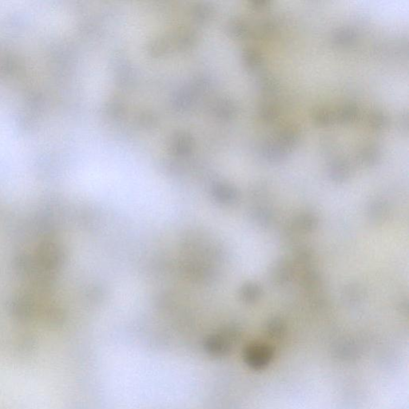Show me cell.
<instances>
[{"label": "cell", "mask_w": 409, "mask_h": 409, "mask_svg": "<svg viewBox=\"0 0 409 409\" xmlns=\"http://www.w3.org/2000/svg\"><path fill=\"white\" fill-rule=\"evenodd\" d=\"M274 356L272 348L264 344L250 345L245 351V361L253 370H261L270 365Z\"/></svg>", "instance_id": "obj_1"}, {"label": "cell", "mask_w": 409, "mask_h": 409, "mask_svg": "<svg viewBox=\"0 0 409 409\" xmlns=\"http://www.w3.org/2000/svg\"><path fill=\"white\" fill-rule=\"evenodd\" d=\"M286 150L279 142H266L264 144L261 151L264 157L270 161H279L286 156Z\"/></svg>", "instance_id": "obj_2"}, {"label": "cell", "mask_w": 409, "mask_h": 409, "mask_svg": "<svg viewBox=\"0 0 409 409\" xmlns=\"http://www.w3.org/2000/svg\"><path fill=\"white\" fill-rule=\"evenodd\" d=\"M356 35L350 28H342L335 32L333 35V42L339 46H350L356 41Z\"/></svg>", "instance_id": "obj_3"}, {"label": "cell", "mask_w": 409, "mask_h": 409, "mask_svg": "<svg viewBox=\"0 0 409 409\" xmlns=\"http://www.w3.org/2000/svg\"><path fill=\"white\" fill-rule=\"evenodd\" d=\"M299 132L295 129H286L281 131L279 135V143L281 146L287 148H291L292 146H296L298 142Z\"/></svg>", "instance_id": "obj_4"}, {"label": "cell", "mask_w": 409, "mask_h": 409, "mask_svg": "<svg viewBox=\"0 0 409 409\" xmlns=\"http://www.w3.org/2000/svg\"><path fill=\"white\" fill-rule=\"evenodd\" d=\"M358 113V107L356 105H345L336 114V119L341 122H352L356 119Z\"/></svg>", "instance_id": "obj_5"}, {"label": "cell", "mask_w": 409, "mask_h": 409, "mask_svg": "<svg viewBox=\"0 0 409 409\" xmlns=\"http://www.w3.org/2000/svg\"><path fill=\"white\" fill-rule=\"evenodd\" d=\"M312 119L315 123L321 126H328L336 120V114L328 111L326 109H319L313 113Z\"/></svg>", "instance_id": "obj_6"}, {"label": "cell", "mask_w": 409, "mask_h": 409, "mask_svg": "<svg viewBox=\"0 0 409 409\" xmlns=\"http://www.w3.org/2000/svg\"><path fill=\"white\" fill-rule=\"evenodd\" d=\"M244 60L246 64L250 68H257L263 62L262 56L255 49L249 48L244 52Z\"/></svg>", "instance_id": "obj_7"}, {"label": "cell", "mask_w": 409, "mask_h": 409, "mask_svg": "<svg viewBox=\"0 0 409 409\" xmlns=\"http://www.w3.org/2000/svg\"><path fill=\"white\" fill-rule=\"evenodd\" d=\"M379 155V149L376 148V146L374 145H370L361 150L360 158L365 163L371 164L376 162V159H378Z\"/></svg>", "instance_id": "obj_8"}, {"label": "cell", "mask_w": 409, "mask_h": 409, "mask_svg": "<svg viewBox=\"0 0 409 409\" xmlns=\"http://www.w3.org/2000/svg\"><path fill=\"white\" fill-rule=\"evenodd\" d=\"M349 173V164L344 160H339L334 162L331 167V174L335 178L341 179L346 177Z\"/></svg>", "instance_id": "obj_9"}, {"label": "cell", "mask_w": 409, "mask_h": 409, "mask_svg": "<svg viewBox=\"0 0 409 409\" xmlns=\"http://www.w3.org/2000/svg\"><path fill=\"white\" fill-rule=\"evenodd\" d=\"M260 115L265 122H273L278 116V111L274 105H265L260 109Z\"/></svg>", "instance_id": "obj_10"}, {"label": "cell", "mask_w": 409, "mask_h": 409, "mask_svg": "<svg viewBox=\"0 0 409 409\" xmlns=\"http://www.w3.org/2000/svg\"><path fill=\"white\" fill-rule=\"evenodd\" d=\"M369 122L374 129H382L388 123V117L382 112H373L370 115Z\"/></svg>", "instance_id": "obj_11"}, {"label": "cell", "mask_w": 409, "mask_h": 409, "mask_svg": "<svg viewBox=\"0 0 409 409\" xmlns=\"http://www.w3.org/2000/svg\"><path fill=\"white\" fill-rule=\"evenodd\" d=\"M259 86L262 91H265L266 93H273L278 89V83L276 82V79L273 77L263 76V78H261V79H260Z\"/></svg>", "instance_id": "obj_12"}, {"label": "cell", "mask_w": 409, "mask_h": 409, "mask_svg": "<svg viewBox=\"0 0 409 409\" xmlns=\"http://www.w3.org/2000/svg\"><path fill=\"white\" fill-rule=\"evenodd\" d=\"M252 5L255 9L261 10L267 7L268 5H270V2H268L266 0H259V1L252 2Z\"/></svg>", "instance_id": "obj_13"}]
</instances>
